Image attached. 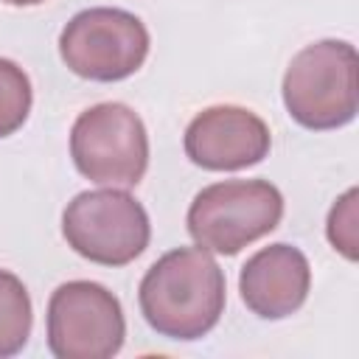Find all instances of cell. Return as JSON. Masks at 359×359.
<instances>
[{
    "label": "cell",
    "mask_w": 359,
    "mask_h": 359,
    "mask_svg": "<svg viewBox=\"0 0 359 359\" xmlns=\"http://www.w3.org/2000/svg\"><path fill=\"white\" fill-rule=\"evenodd\" d=\"M140 314L165 339H202L224 314V272L202 247L157 258L137 289Z\"/></svg>",
    "instance_id": "cell-1"
},
{
    "label": "cell",
    "mask_w": 359,
    "mask_h": 359,
    "mask_svg": "<svg viewBox=\"0 0 359 359\" xmlns=\"http://www.w3.org/2000/svg\"><path fill=\"white\" fill-rule=\"evenodd\" d=\"M286 112L306 129H339L359 109V56L345 39H320L297 50L283 73Z\"/></svg>",
    "instance_id": "cell-2"
},
{
    "label": "cell",
    "mask_w": 359,
    "mask_h": 359,
    "mask_svg": "<svg viewBox=\"0 0 359 359\" xmlns=\"http://www.w3.org/2000/svg\"><path fill=\"white\" fill-rule=\"evenodd\" d=\"M283 194L266 180H224L205 185L185 216L196 247L236 255L280 224Z\"/></svg>",
    "instance_id": "cell-3"
},
{
    "label": "cell",
    "mask_w": 359,
    "mask_h": 359,
    "mask_svg": "<svg viewBox=\"0 0 359 359\" xmlns=\"http://www.w3.org/2000/svg\"><path fill=\"white\" fill-rule=\"evenodd\" d=\"M62 236L73 252L101 266L132 264L151 238L146 208L123 188L76 194L62 213Z\"/></svg>",
    "instance_id": "cell-4"
},
{
    "label": "cell",
    "mask_w": 359,
    "mask_h": 359,
    "mask_svg": "<svg viewBox=\"0 0 359 359\" xmlns=\"http://www.w3.org/2000/svg\"><path fill=\"white\" fill-rule=\"evenodd\" d=\"M70 157L81 177L98 185L132 188L149 168V135L140 115L104 101L84 109L70 129Z\"/></svg>",
    "instance_id": "cell-5"
},
{
    "label": "cell",
    "mask_w": 359,
    "mask_h": 359,
    "mask_svg": "<svg viewBox=\"0 0 359 359\" xmlns=\"http://www.w3.org/2000/svg\"><path fill=\"white\" fill-rule=\"evenodd\" d=\"M62 62L90 81H121L149 56L146 25L123 8L95 6L79 11L59 36Z\"/></svg>",
    "instance_id": "cell-6"
},
{
    "label": "cell",
    "mask_w": 359,
    "mask_h": 359,
    "mask_svg": "<svg viewBox=\"0 0 359 359\" xmlns=\"http://www.w3.org/2000/svg\"><path fill=\"white\" fill-rule=\"evenodd\" d=\"M121 300L95 280H67L48 300V348L56 359H109L121 351Z\"/></svg>",
    "instance_id": "cell-7"
},
{
    "label": "cell",
    "mask_w": 359,
    "mask_h": 359,
    "mask_svg": "<svg viewBox=\"0 0 359 359\" xmlns=\"http://www.w3.org/2000/svg\"><path fill=\"white\" fill-rule=\"evenodd\" d=\"M185 154L205 171H241L269 154V126L250 109L219 104L202 109L185 129Z\"/></svg>",
    "instance_id": "cell-8"
},
{
    "label": "cell",
    "mask_w": 359,
    "mask_h": 359,
    "mask_svg": "<svg viewBox=\"0 0 359 359\" xmlns=\"http://www.w3.org/2000/svg\"><path fill=\"white\" fill-rule=\"evenodd\" d=\"M311 289L309 258L294 244H269L247 258L238 275L244 306L261 320H283L294 314Z\"/></svg>",
    "instance_id": "cell-9"
},
{
    "label": "cell",
    "mask_w": 359,
    "mask_h": 359,
    "mask_svg": "<svg viewBox=\"0 0 359 359\" xmlns=\"http://www.w3.org/2000/svg\"><path fill=\"white\" fill-rule=\"evenodd\" d=\"M31 323L34 309L28 289L14 272L0 269V359L14 356L28 345Z\"/></svg>",
    "instance_id": "cell-10"
},
{
    "label": "cell",
    "mask_w": 359,
    "mask_h": 359,
    "mask_svg": "<svg viewBox=\"0 0 359 359\" xmlns=\"http://www.w3.org/2000/svg\"><path fill=\"white\" fill-rule=\"evenodd\" d=\"M31 101L34 93L25 70L17 62L0 56V137L14 135L28 121Z\"/></svg>",
    "instance_id": "cell-11"
},
{
    "label": "cell",
    "mask_w": 359,
    "mask_h": 359,
    "mask_svg": "<svg viewBox=\"0 0 359 359\" xmlns=\"http://www.w3.org/2000/svg\"><path fill=\"white\" fill-rule=\"evenodd\" d=\"M356 199H359V191L351 188L345 191L331 213H328V224H325V233H328V241L337 252H342L348 261H356L359 255V227H356Z\"/></svg>",
    "instance_id": "cell-12"
},
{
    "label": "cell",
    "mask_w": 359,
    "mask_h": 359,
    "mask_svg": "<svg viewBox=\"0 0 359 359\" xmlns=\"http://www.w3.org/2000/svg\"><path fill=\"white\" fill-rule=\"evenodd\" d=\"M11 6H36V3H45V0H6Z\"/></svg>",
    "instance_id": "cell-13"
}]
</instances>
